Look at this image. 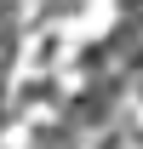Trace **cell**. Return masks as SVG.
<instances>
[{
    "label": "cell",
    "instance_id": "1",
    "mask_svg": "<svg viewBox=\"0 0 143 149\" xmlns=\"http://www.w3.org/2000/svg\"><path fill=\"white\" fill-rule=\"evenodd\" d=\"M52 97H57V86H52V80H29V86L17 92V103H52Z\"/></svg>",
    "mask_w": 143,
    "mask_h": 149
}]
</instances>
